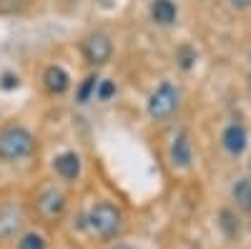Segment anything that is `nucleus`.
<instances>
[{"instance_id":"nucleus-1","label":"nucleus","mask_w":251,"mask_h":249,"mask_svg":"<svg viewBox=\"0 0 251 249\" xmlns=\"http://www.w3.org/2000/svg\"><path fill=\"white\" fill-rule=\"evenodd\" d=\"M181 109V88L171 81H163L156 86V91L149 96V103H146V111H149L151 121L156 123H166L171 121Z\"/></svg>"},{"instance_id":"nucleus-2","label":"nucleus","mask_w":251,"mask_h":249,"mask_svg":"<svg viewBox=\"0 0 251 249\" xmlns=\"http://www.w3.org/2000/svg\"><path fill=\"white\" fill-rule=\"evenodd\" d=\"M35 151V136L20 126V123H10L0 131V159L3 161H23Z\"/></svg>"},{"instance_id":"nucleus-3","label":"nucleus","mask_w":251,"mask_h":249,"mask_svg":"<svg viewBox=\"0 0 251 249\" xmlns=\"http://www.w3.org/2000/svg\"><path fill=\"white\" fill-rule=\"evenodd\" d=\"M88 229L100 239H113L123 229V214L118 206L108 201H98L88 212Z\"/></svg>"},{"instance_id":"nucleus-4","label":"nucleus","mask_w":251,"mask_h":249,"mask_svg":"<svg viewBox=\"0 0 251 249\" xmlns=\"http://www.w3.org/2000/svg\"><path fill=\"white\" fill-rule=\"evenodd\" d=\"M83 58H86L93 68L106 66L108 60L113 58V40H111V35L103 33V30L91 33L86 40H83Z\"/></svg>"},{"instance_id":"nucleus-5","label":"nucleus","mask_w":251,"mask_h":249,"mask_svg":"<svg viewBox=\"0 0 251 249\" xmlns=\"http://www.w3.org/2000/svg\"><path fill=\"white\" fill-rule=\"evenodd\" d=\"M25 224V209L20 201H3L0 204V242L15 237Z\"/></svg>"},{"instance_id":"nucleus-6","label":"nucleus","mask_w":251,"mask_h":249,"mask_svg":"<svg viewBox=\"0 0 251 249\" xmlns=\"http://www.w3.org/2000/svg\"><path fill=\"white\" fill-rule=\"evenodd\" d=\"M35 206L43 219H58L66 212V194L58 186H43L40 194L35 196Z\"/></svg>"},{"instance_id":"nucleus-7","label":"nucleus","mask_w":251,"mask_h":249,"mask_svg":"<svg viewBox=\"0 0 251 249\" xmlns=\"http://www.w3.org/2000/svg\"><path fill=\"white\" fill-rule=\"evenodd\" d=\"M246 143H249V134H246V129L241 126V123H228V126L221 131V146L231 156L244 154Z\"/></svg>"},{"instance_id":"nucleus-8","label":"nucleus","mask_w":251,"mask_h":249,"mask_svg":"<svg viewBox=\"0 0 251 249\" xmlns=\"http://www.w3.org/2000/svg\"><path fill=\"white\" fill-rule=\"evenodd\" d=\"M169 159L176 169H188L194 164V146H191V138L186 134H178L169 149Z\"/></svg>"},{"instance_id":"nucleus-9","label":"nucleus","mask_w":251,"mask_h":249,"mask_svg":"<svg viewBox=\"0 0 251 249\" xmlns=\"http://www.w3.org/2000/svg\"><path fill=\"white\" fill-rule=\"evenodd\" d=\"M80 156L75 151H63L53 159V169L63 181H75L80 176Z\"/></svg>"},{"instance_id":"nucleus-10","label":"nucleus","mask_w":251,"mask_h":249,"mask_svg":"<svg viewBox=\"0 0 251 249\" xmlns=\"http://www.w3.org/2000/svg\"><path fill=\"white\" fill-rule=\"evenodd\" d=\"M43 86H46V91L48 93H53V96H63L68 88H71V76H68V71L63 68V66H48L46 71H43Z\"/></svg>"},{"instance_id":"nucleus-11","label":"nucleus","mask_w":251,"mask_h":249,"mask_svg":"<svg viewBox=\"0 0 251 249\" xmlns=\"http://www.w3.org/2000/svg\"><path fill=\"white\" fill-rule=\"evenodd\" d=\"M149 13H151V20L156 26H174L178 18V8L174 0H153Z\"/></svg>"},{"instance_id":"nucleus-12","label":"nucleus","mask_w":251,"mask_h":249,"mask_svg":"<svg viewBox=\"0 0 251 249\" xmlns=\"http://www.w3.org/2000/svg\"><path fill=\"white\" fill-rule=\"evenodd\" d=\"M231 196H234L239 209H244L246 214H251V179H239L231 186Z\"/></svg>"},{"instance_id":"nucleus-13","label":"nucleus","mask_w":251,"mask_h":249,"mask_svg":"<svg viewBox=\"0 0 251 249\" xmlns=\"http://www.w3.org/2000/svg\"><path fill=\"white\" fill-rule=\"evenodd\" d=\"M98 76H88L86 81L80 83V88H78V93H75V98H78V103H88L91 98H96V88H98Z\"/></svg>"},{"instance_id":"nucleus-14","label":"nucleus","mask_w":251,"mask_h":249,"mask_svg":"<svg viewBox=\"0 0 251 249\" xmlns=\"http://www.w3.org/2000/svg\"><path fill=\"white\" fill-rule=\"evenodd\" d=\"M46 247H48L46 237L38 234V232H28V234L20 237V242H18V249H46Z\"/></svg>"},{"instance_id":"nucleus-15","label":"nucleus","mask_w":251,"mask_h":249,"mask_svg":"<svg viewBox=\"0 0 251 249\" xmlns=\"http://www.w3.org/2000/svg\"><path fill=\"white\" fill-rule=\"evenodd\" d=\"M28 5V0H0V15H15L23 13Z\"/></svg>"},{"instance_id":"nucleus-16","label":"nucleus","mask_w":251,"mask_h":249,"mask_svg":"<svg viewBox=\"0 0 251 249\" xmlns=\"http://www.w3.org/2000/svg\"><path fill=\"white\" fill-rule=\"evenodd\" d=\"M113 96H116V83H113V81H108V78L98 81V88H96V98H98V101H111Z\"/></svg>"},{"instance_id":"nucleus-17","label":"nucleus","mask_w":251,"mask_h":249,"mask_svg":"<svg viewBox=\"0 0 251 249\" xmlns=\"http://www.w3.org/2000/svg\"><path fill=\"white\" fill-rule=\"evenodd\" d=\"M194 60H196V51H194V48L183 46V48L178 51V63H181V68H191Z\"/></svg>"},{"instance_id":"nucleus-18","label":"nucleus","mask_w":251,"mask_h":249,"mask_svg":"<svg viewBox=\"0 0 251 249\" xmlns=\"http://www.w3.org/2000/svg\"><path fill=\"white\" fill-rule=\"evenodd\" d=\"M5 91H10V88H18V76H10V73H5L3 76V83H0Z\"/></svg>"},{"instance_id":"nucleus-19","label":"nucleus","mask_w":251,"mask_h":249,"mask_svg":"<svg viewBox=\"0 0 251 249\" xmlns=\"http://www.w3.org/2000/svg\"><path fill=\"white\" fill-rule=\"evenodd\" d=\"M228 5L236 8V10H249L251 8V0H228Z\"/></svg>"},{"instance_id":"nucleus-20","label":"nucleus","mask_w":251,"mask_h":249,"mask_svg":"<svg viewBox=\"0 0 251 249\" xmlns=\"http://www.w3.org/2000/svg\"><path fill=\"white\" fill-rule=\"evenodd\" d=\"M111 249H133V247H128V244H116V247H111Z\"/></svg>"},{"instance_id":"nucleus-21","label":"nucleus","mask_w":251,"mask_h":249,"mask_svg":"<svg viewBox=\"0 0 251 249\" xmlns=\"http://www.w3.org/2000/svg\"><path fill=\"white\" fill-rule=\"evenodd\" d=\"M249 96H251V78H249Z\"/></svg>"},{"instance_id":"nucleus-22","label":"nucleus","mask_w":251,"mask_h":249,"mask_svg":"<svg viewBox=\"0 0 251 249\" xmlns=\"http://www.w3.org/2000/svg\"><path fill=\"white\" fill-rule=\"evenodd\" d=\"M249 171H251V161H249Z\"/></svg>"}]
</instances>
